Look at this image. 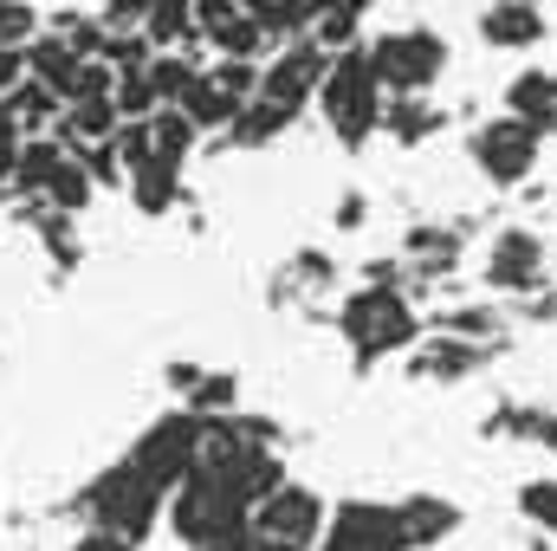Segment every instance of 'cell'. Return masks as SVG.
<instances>
[{"mask_svg": "<svg viewBox=\"0 0 557 551\" xmlns=\"http://www.w3.org/2000/svg\"><path fill=\"white\" fill-rule=\"evenodd\" d=\"M318 111H324V124L337 131V143H350V149L370 143V131L383 124V85H376V72H370L363 52H337V59H324Z\"/></svg>", "mask_w": 557, "mask_h": 551, "instance_id": "1", "label": "cell"}, {"mask_svg": "<svg viewBox=\"0 0 557 551\" xmlns=\"http://www.w3.org/2000/svg\"><path fill=\"white\" fill-rule=\"evenodd\" d=\"M324 532V500L311 487L273 480L253 506H247V539L253 551H311Z\"/></svg>", "mask_w": 557, "mask_h": 551, "instance_id": "2", "label": "cell"}, {"mask_svg": "<svg viewBox=\"0 0 557 551\" xmlns=\"http://www.w3.org/2000/svg\"><path fill=\"white\" fill-rule=\"evenodd\" d=\"M175 500H169V526L188 539V546H214V539H227V532H240L247 526V500L234 493V487H221L214 474H182L175 487H169Z\"/></svg>", "mask_w": 557, "mask_h": 551, "instance_id": "3", "label": "cell"}, {"mask_svg": "<svg viewBox=\"0 0 557 551\" xmlns=\"http://www.w3.org/2000/svg\"><path fill=\"white\" fill-rule=\"evenodd\" d=\"M363 59H370V72H376L383 91H396V98H421V91L447 72V39L428 33V26H403V33H383Z\"/></svg>", "mask_w": 557, "mask_h": 551, "instance_id": "4", "label": "cell"}, {"mask_svg": "<svg viewBox=\"0 0 557 551\" xmlns=\"http://www.w3.org/2000/svg\"><path fill=\"white\" fill-rule=\"evenodd\" d=\"M344 338H350V351H363V357L403 351V344L416 338V311H409L403 292H389V285H363V292L344 305Z\"/></svg>", "mask_w": 557, "mask_h": 551, "instance_id": "5", "label": "cell"}, {"mask_svg": "<svg viewBox=\"0 0 557 551\" xmlns=\"http://www.w3.org/2000/svg\"><path fill=\"white\" fill-rule=\"evenodd\" d=\"M156 506H162V487H149L131 461H124V467H111V474L98 480V493H91L98 526H104V532H117V539H143V532L156 526Z\"/></svg>", "mask_w": 557, "mask_h": 551, "instance_id": "6", "label": "cell"}, {"mask_svg": "<svg viewBox=\"0 0 557 551\" xmlns=\"http://www.w3.org/2000/svg\"><path fill=\"white\" fill-rule=\"evenodd\" d=\"M318 551H409V539H403V519H396V506L350 500V506H337V513L324 519Z\"/></svg>", "mask_w": 557, "mask_h": 551, "instance_id": "7", "label": "cell"}, {"mask_svg": "<svg viewBox=\"0 0 557 551\" xmlns=\"http://www.w3.org/2000/svg\"><path fill=\"white\" fill-rule=\"evenodd\" d=\"M195 434H201V421H195V415H162V421L137 441L131 467H137L149 487H162V493H169V487L195 467Z\"/></svg>", "mask_w": 557, "mask_h": 551, "instance_id": "8", "label": "cell"}, {"mask_svg": "<svg viewBox=\"0 0 557 551\" xmlns=\"http://www.w3.org/2000/svg\"><path fill=\"white\" fill-rule=\"evenodd\" d=\"M473 162L486 169V182H525L539 169V131L525 118H493L473 137Z\"/></svg>", "mask_w": 557, "mask_h": 551, "instance_id": "9", "label": "cell"}, {"mask_svg": "<svg viewBox=\"0 0 557 551\" xmlns=\"http://www.w3.org/2000/svg\"><path fill=\"white\" fill-rule=\"evenodd\" d=\"M188 26H195L214 52H227V59H253L260 39H267V26H260L240 0H188Z\"/></svg>", "mask_w": 557, "mask_h": 551, "instance_id": "10", "label": "cell"}, {"mask_svg": "<svg viewBox=\"0 0 557 551\" xmlns=\"http://www.w3.org/2000/svg\"><path fill=\"white\" fill-rule=\"evenodd\" d=\"M318 78H324V46H318V39H298V46H285L273 65L260 72V85H253V91H267V98H278V105H292V111H298V105L318 91Z\"/></svg>", "mask_w": 557, "mask_h": 551, "instance_id": "11", "label": "cell"}, {"mask_svg": "<svg viewBox=\"0 0 557 551\" xmlns=\"http://www.w3.org/2000/svg\"><path fill=\"white\" fill-rule=\"evenodd\" d=\"M486 279H493L499 292H532V285L545 279V241L525 234V228H506V234L493 241V254H486Z\"/></svg>", "mask_w": 557, "mask_h": 551, "instance_id": "12", "label": "cell"}, {"mask_svg": "<svg viewBox=\"0 0 557 551\" xmlns=\"http://www.w3.org/2000/svg\"><path fill=\"white\" fill-rule=\"evenodd\" d=\"M240 105H247V98H240L221 72H195V78L182 85V98H175V111H182L195 131H214V124L227 131V124L240 118Z\"/></svg>", "mask_w": 557, "mask_h": 551, "instance_id": "13", "label": "cell"}, {"mask_svg": "<svg viewBox=\"0 0 557 551\" xmlns=\"http://www.w3.org/2000/svg\"><path fill=\"white\" fill-rule=\"evenodd\" d=\"M480 33H486V46H532V39H545V13L532 0H499L480 20Z\"/></svg>", "mask_w": 557, "mask_h": 551, "instance_id": "14", "label": "cell"}, {"mask_svg": "<svg viewBox=\"0 0 557 551\" xmlns=\"http://www.w3.org/2000/svg\"><path fill=\"white\" fill-rule=\"evenodd\" d=\"M506 98H512V118H525L532 131H552L557 124V78L552 72H519Z\"/></svg>", "mask_w": 557, "mask_h": 551, "instance_id": "15", "label": "cell"}, {"mask_svg": "<svg viewBox=\"0 0 557 551\" xmlns=\"http://www.w3.org/2000/svg\"><path fill=\"white\" fill-rule=\"evenodd\" d=\"M111 131H117L111 98H65V143L91 149V143H111Z\"/></svg>", "mask_w": 557, "mask_h": 551, "instance_id": "16", "label": "cell"}, {"mask_svg": "<svg viewBox=\"0 0 557 551\" xmlns=\"http://www.w3.org/2000/svg\"><path fill=\"white\" fill-rule=\"evenodd\" d=\"M292 118H298L292 105H278V98H267V91H253V98L240 105V118H234L227 131H234V137H240V143H273L278 131L292 124Z\"/></svg>", "mask_w": 557, "mask_h": 551, "instance_id": "17", "label": "cell"}, {"mask_svg": "<svg viewBox=\"0 0 557 551\" xmlns=\"http://www.w3.org/2000/svg\"><path fill=\"white\" fill-rule=\"evenodd\" d=\"M26 65H33V78H39L52 98H65V85H72V72H78V46L33 39V46H26Z\"/></svg>", "mask_w": 557, "mask_h": 551, "instance_id": "18", "label": "cell"}, {"mask_svg": "<svg viewBox=\"0 0 557 551\" xmlns=\"http://www.w3.org/2000/svg\"><path fill=\"white\" fill-rule=\"evenodd\" d=\"M396 519H403V539L409 546H434L454 526V506L447 500H409V506H396Z\"/></svg>", "mask_w": 557, "mask_h": 551, "instance_id": "19", "label": "cell"}, {"mask_svg": "<svg viewBox=\"0 0 557 551\" xmlns=\"http://www.w3.org/2000/svg\"><path fill=\"white\" fill-rule=\"evenodd\" d=\"M175 175H182V169L143 162V169H137V208H143V215H162V208L175 201Z\"/></svg>", "mask_w": 557, "mask_h": 551, "instance_id": "20", "label": "cell"}, {"mask_svg": "<svg viewBox=\"0 0 557 551\" xmlns=\"http://www.w3.org/2000/svg\"><path fill=\"white\" fill-rule=\"evenodd\" d=\"M519 513H525L532 526L557 532V480H525V487H519Z\"/></svg>", "mask_w": 557, "mask_h": 551, "instance_id": "21", "label": "cell"}, {"mask_svg": "<svg viewBox=\"0 0 557 551\" xmlns=\"http://www.w3.org/2000/svg\"><path fill=\"white\" fill-rule=\"evenodd\" d=\"M389 131H396L403 143H416V137H428V131H434V111H428L421 98H403V105H396V118H389Z\"/></svg>", "mask_w": 557, "mask_h": 551, "instance_id": "22", "label": "cell"}, {"mask_svg": "<svg viewBox=\"0 0 557 551\" xmlns=\"http://www.w3.org/2000/svg\"><path fill=\"white\" fill-rule=\"evenodd\" d=\"M260 26H298L305 20V0H240Z\"/></svg>", "mask_w": 557, "mask_h": 551, "instance_id": "23", "label": "cell"}, {"mask_svg": "<svg viewBox=\"0 0 557 551\" xmlns=\"http://www.w3.org/2000/svg\"><path fill=\"white\" fill-rule=\"evenodd\" d=\"M72 551H137L131 546V539H117V532H104V526H98V532H85V539H78V546Z\"/></svg>", "mask_w": 557, "mask_h": 551, "instance_id": "24", "label": "cell"}, {"mask_svg": "<svg viewBox=\"0 0 557 551\" xmlns=\"http://www.w3.org/2000/svg\"><path fill=\"white\" fill-rule=\"evenodd\" d=\"M20 72H26V59H20L13 46H0V98H7L13 85H20Z\"/></svg>", "mask_w": 557, "mask_h": 551, "instance_id": "25", "label": "cell"}]
</instances>
